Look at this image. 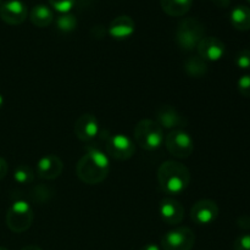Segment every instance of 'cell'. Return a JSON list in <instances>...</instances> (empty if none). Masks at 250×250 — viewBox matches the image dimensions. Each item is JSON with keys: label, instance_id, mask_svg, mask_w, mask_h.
Returning a JSON list of instances; mask_svg holds the SVG:
<instances>
[{"label": "cell", "instance_id": "cell-20", "mask_svg": "<svg viewBox=\"0 0 250 250\" xmlns=\"http://www.w3.org/2000/svg\"><path fill=\"white\" fill-rule=\"evenodd\" d=\"M185 71L193 78H202L208 72V62L199 55L190 56L185 62Z\"/></svg>", "mask_w": 250, "mask_h": 250}, {"label": "cell", "instance_id": "cell-22", "mask_svg": "<svg viewBox=\"0 0 250 250\" xmlns=\"http://www.w3.org/2000/svg\"><path fill=\"white\" fill-rule=\"evenodd\" d=\"M14 180L20 185H29L34 180V172L29 166L20 165L14 171Z\"/></svg>", "mask_w": 250, "mask_h": 250}, {"label": "cell", "instance_id": "cell-7", "mask_svg": "<svg viewBox=\"0 0 250 250\" xmlns=\"http://www.w3.org/2000/svg\"><path fill=\"white\" fill-rule=\"evenodd\" d=\"M195 243V236L188 227H177L166 232L161 238L164 250H192Z\"/></svg>", "mask_w": 250, "mask_h": 250}, {"label": "cell", "instance_id": "cell-12", "mask_svg": "<svg viewBox=\"0 0 250 250\" xmlns=\"http://www.w3.org/2000/svg\"><path fill=\"white\" fill-rule=\"evenodd\" d=\"M159 214L167 225H178L185 219V208L173 198H164L159 204Z\"/></svg>", "mask_w": 250, "mask_h": 250}, {"label": "cell", "instance_id": "cell-26", "mask_svg": "<svg viewBox=\"0 0 250 250\" xmlns=\"http://www.w3.org/2000/svg\"><path fill=\"white\" fill-rule=\"evenodd\" d=\"M237 88L243 97L250 98V75H244L237 82Z\"/></svg>", "mask_w": 250, "mask_h": 250}, {"label": "cell", "instance_id": "cell-30", "mask_svg": "<svg viewBox=\"0 0 250 250\" xmlns=\"http://www.w3.org/2000/svg\"><path fill=\"white\" fill-rule=\"evenodd\" d=\"M214 4L219 7H227L231 4V0H212Z\"/></svg>", "mask_w": 250, "mask_h": 250}, {"label": "cell", "instance_id": "cell-18", "mask_svg": "<svg viewBox=\"0 0 250 250\" xmlns=\"http://www.w3.org/2000/svg\"><path fill=\"white\" fill-rule=\"evenodd\" d=\"M161 9L172 17H181L187 14L193 5V0H160Z\"/></svg>", "mask_w": 250, "mask_h": 250}, {"label": "cell", "instance_id": "cell-17", "mask_svg": "<svg viewBox=\"0 0 250 250\" xmlns=\"http://www.w3.org/2000/svg\"><path fill=\"white\" fill-rule=\"evenodd\" d=\"M29 20H31V22L36 27L44 28V27H48L53 23L54 14L50 10V7H48L46 5L39 4L36 5L31 10V12H29Z\"/></svg>", "mask_w": 250, "mask_h": 250}, {"label": "cell", "instance_id": "cell-6", "mask_svg": "<svg viewBox=\"0 0 250 250\" xmlns=\"http://www.w3.org/2000/svg\"><path fill=\"white\" fill-rule=\"evenodd\" d=\"M166 149L171 155L178 159H187L194 151L192 137L183 129H173L165 138Z\"/></svg>", "mask_w": 250, "mask_h": 250}, {"label": "cell", "instance_id": "cell-15", "mask_svg": "<svg viewBox=\"0 0 250 250\" xmlns=\"http://www.w3.org/2000/svg\"><path fill=\"white\" fill-rule=\"evenodd\" d=\"M63 164L59 156L45 155L37 163V176L42 180L51 181L62 173Z\"/></svg>", "mask_w": 250, "mask_h": 250}, {"label": "cell", "instance_id": "cell-34", "mask_svg": "<svg viewBox=\"0 0 250 250\" xmlns=\"http://www.w3.org/2000/svg\"><path fill=\"white\" fill-rule=\"evenodd\" d=\"M0 250H9V249H6V248H4V247H0Z\"/></svg>", "mask_w": 250, "mask_h": 250}, {"label": "cell", "instance_id": "cell-10", "mask_svg": "<svg viewBox=\"0 0 250 250\" xmlns=\"http://www.w3.org/2000/svg\"><path fill=\"white\" fill-rule=\"evenodd\" d=\"M28 9L21 0H7L0 6V19L7 24L17 26L26 21Z\"/></svg>", "mask_w": 250, "mask_h": 250}, {"label": "cell", "instance_id": "cell-3", "mask_svg": "<svg viewBox=\"0 0 250 250\" xmlns=\"http://www.w3.org/2000/svg\"><path fill=\"white\" fill-rule=\"evenodd\" d=\"M134 141L144 150H156L164 143V129L154 120H142L133 131Z\"/></svg>", "mask_w": 250, "mask_h": 250}, {"label": "cell", "instance_id": "cell-13", "mask_svg": "<svg viewBox=\"0 0 250 250\" xmlns=\"http://www.w3.org/2000/svg\"><path fill=\"white\" fill-rule=\"evenodd\" d=\"M198 55L205 61H219L225 55V44L216 37H204L197 46Z\"/></svg>", "mask_w": 250, "mask_h": 250}, {"label": "cell", "instance_id": "cell-25", "mask_svg": "<svg viewBox=\"0 0 250 250\" xmlns=\"http://www.w3.org/2000/svg\"><path fill=\"white\" fill-rule=\"evenodd\" d=\"M236 65L243 70L250 68V49H244V50L239 51L236 58Z\"/></svg>", "mask_w": 250, "mask_h": 250}, {"label": "cell", "instance_id": "cell-4", "mask_svg": "<svg viewBox=\"0 0 250 250\" xmlns=\"http://www.w3.org/2000/svg\"><path fill=\"white\" fill-rule=\"evenodd\" d=\"M204 26L194 17L183 19L178 23L176 31L177 45L185 51H192L197 49L199 42L204 38Z\"/></svg>", "mask_w": 250, "mask_h": 250}, {"label": "cell", "instance_id": "cell-1", "mask_svg": "<svg viewBox=\"0 0 250 250\" xmlns=\"http://www.w3.org/2000/svg\"><path fill=\"white\" fill-rule=\"evenodd\" d=\"M110 172V160L104 151L90 148L76 165V173L87 185H99Z\"/></svg>", "mask_w": 250, "mask_h": 250}, {"label": "cell", "instance_id": "cell-33", "mask_svg": "<svg viewBox=\"0 0 250 250\" xmlns=\"http://www.w3.org/2000/svg\"><path fill=\"white\" fill-rule=\"evenodd\" d=\"M2 105H4V98H2V95L0 94V109L2 107Z\"/></svg>", "mask_w": 250, "mask_h": 250}, {"label": "cell", "instance_id": "cell-28", "mask_svg": "<svg viewBox=\"0 0 250 250\" xmlns=\"http://www.w3.org/2000/svg\"><path fill=\"white\" fill-rule=\"evenodd\" d=\"M7 171H9V165H7L6 160L0 158V181H1L2 178L6 177Z\"/></svg>", "mask_w": 250, "mask_h": 250}, {"label": "cell", "instance_id": "cell-35", "mask_svg": "<svg viewBox=\"0 0 250 250\" xmlns=\"http://www.w3.org/2000/svg\"><path fill=\"white\" fill-rule=\"evenodd\" d=\"M4 2V0H0V6H1V4Z\"/></svg>", "mask_w": 250, "mask_h": 250}, {"label": "cell", "instance_id": "cell-9", "mask_svg": "<svg viewBox=\"0 0 250 250\" xmlns=\"http://www.w3.org/2000/svg\"><path fill=\"white\" fill-rule=\"evenodd\" d=\"M219 207L214 200L202 199L190 209V219L197 225H210L219 216Z\"/></svg>", "mask_w": 250, "mask_h": 250}, {"label": "cell", "instance_id": "cell-24", "mask_svg": "<svg viewBox=\"0 0 250 250\" xmlns=\"http://www.w3.org/2000/svg\"><path fill=\"white\" fill-rule=\"evenodd\" d=\"M51 194H53V193L50 192V189H49L48 187H45V186H38V187L34 188L33 192H32V198H33L34 202L43 203L45 202V200H48V198L50 197Z\"/></svg>", "mask_w": 250, "mask_h": 250}, {"label": "cell", "instance_id": "cell-14", "mask_svg": "<svg viewBox=\"0 0 250 250\" xmlns=\"http://www.w3.org/2000/svg\"><path fill=\"white\" fill-rule=\"evenodd\" d=\"M99 133V122L92 114H83L76 120L75 134L80 141L90 142Z\"/></svg>", "mask_w": 250, "mask_h": 250}, {"label": "cell", "instance_id": "cell-31", "mask_svg": "<svg viewBox=\"0 0 250 250\" xmlns=\"http://www.w3.org/2000/svg\"><path fill=\"white\" fill-rule=\"evenodd\" d=\"M141 250H161L159 248L156 244H146V246H144L143 248H141Z\"/></svg>", "mask_w": 250, "mask_h": 250}, {"label": "cell", "instance_id": "cell-19", "mask_svg": "<svg viewBox=\"0 0 250 250\" xmlns=\"http://www.w3.org/2000/svg\"><path fill=\"white\" fill-rule=\"evenodd\" d=\"M231 23L238 31H249L250 29V9L244 5L236 6L231 12Z\"/></svg>", "mask_w": 250, "mask_h": 250}, {"label": "cell", "instance_id": "cell-32", "mask_svg": "<svg viewBox=\"0 0 250 250\" xmlns=\"http://www.w3.org/2000/svg\"><path fill=\"white\" fill-rule=\"evenodd\" d=\"M21 250H43V249H41L39 247H37V246H27V247H24V248H22Z\"/></svg>", "mask_w": 250, "mask_h": 250}, {"label": "cell", "instance_id": "cell-21", "mask_svg": "<svg viewBox=\"0 0 250 250\" xmlns=\"http://www.w3.org/2000/svg\"><path fill=\"white\" fill-rule=\"evenodd\" d=\"M56 27L62 33H71L77 28V19L75 15L71 12L67 14H61L60 16L56 19Z\"/></svg>", "mask_w": 250, "mask_h": 250}, {"label": "cell", "instance_id": "cell-11", "mask_svg": "<svg viewBox=\"0 0 250 250\" xmlns=\"http://www.w3.org/2000/svg\"><path fill=\"white\" fill-rule=\"evenodd\" d=\"M156 124L163 129H180L187 125L185 117L171 105H161L156 109Z\"/></svg>", "mask_w": 250, "mask_h": 250}, {"label": "cell", "instance_id": "cell-27", "mask_svg": "<svg viewBox=\"0 0 250 250\" xmlns=\"http://www.w3.org/2000/svg\"><path fill=\"white\" fill-rule=\"evenodd\" d=\"M233 250H250V234H242L234 241Z\"/></svg>", "mask_w": 250, "mask_h": 250}, {"label": "cell", "instance_id": "cell-29", "mask_svg": "<svg viewBox=\"0 0 250 250\" xmlns=\"http://www.w3.org/2000/svg\"><path fill=\"white\" fill-rule=\"evenodd\" d=\"M238 226L243 229H250V217H248V216L239 217Z\"/></svg>", "mask_w": 250, "mask_h": 250}, {"label": "cell", "instance_id": "cell-16", "mask_svg": "<svg viewBox=\"0 0 250 250\" xmlns=\"http://www.w3.org/2000/svg\"><path fill=\"white\" fill-rule=\"evenodd\" d=\"M134 29H136V23L129 16L122 15L112 20L109 26V34L116 41H124L134 33Z\"/></svg>", "mask_w": 250, "mask_h": 250}, {"label": "cell", "instance_id": "cell-5", "mask_svg": "<svg viewBox=\"0 0 250 250\" xmlns=\"http://www.w3.org/2000/svg\"><path fill=\"white\" fill-rule=\"evenodd\" d=\"M34 214L26 200H16L6 212V225L14 233L26 232L33 224Z\"/></svg>", "mask_w": 250, "mask_h": 250}, {"label": "cell", "instance_id": "cell-2", "mask_svg": "<svg viewBox=\"0 0 250 250\" xmlns=\"http://www.w3.org/2000/svg\"><path fill=\"white\" fill-rule=\"evenodd\" d=\"M158 182L164 193L168 195H178L189 186L190 172L187 166L178 161H165L158 170Z\"/></svg>", "mask_w": 250, "mask_h": 250}, {"label": "cell", "instance_id": "cell-8", "mask_svg": "<svg viewBox=\"0 0 250 250\" xmlns=\"http://www.w3.org/2000/svg\"><path fill=\"white\" fill-rule=\"evenodd\" d=\"M106 153L111 156L112 159L119 161H125L131 159L136 153V146L133 141L126 134H114L109 137L105 144Z\"/></svg>", "mask_w": 250, "mask_h": 250}, {"label": "cell", "instance_id": "cell-23", "mask_svg": "<svg viewBox=\"0 0 250 250\" xmlns=\"http://www.w3.org/2000/svg\"><path fill=\"white\" fill-rule=\"evenodd\" d=\"M75 1L76 0H49V4L60 14H67L75 6Z\"/></svg>", "mask_w": 250, "mask_h": 250}, {"label": "cell", "instance_id": "cell-36", "mask_svg": "<svg viewBox=\"0 0 250 250\" xmlns=\"http://www.w3.org/2000/svg\"><path fill=\"white\" fill-rule=\"evenodd\" d=\"M247 1H248V2H249V4H250V0H247Z\"/></svg>", "mask_w": 250, "mask_h": 250}]
</instances>
